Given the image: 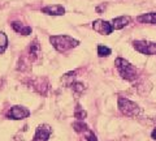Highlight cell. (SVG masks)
I'll use <instances>...</instances> for the list:
<instances>
[{
  "label": "cell",
  "mask_w": 156,
  "mask_h": 141,
  "mask_svg": "<svg viewBox=\"0 0 156 141\" xmlns=\"http://www.w3.org/2000/svg\"><path fill=\"white\" fill-rule=\"evenodd\" d=\"M70 86H72L73 91H74V93H77V94H81V93H83V91L86 90V86H85L83 82H78V81H74V82H73V84H72Z\"/></svg>",
  "instance_id": "14"
},
{
  "label": "cell",
  "mask_w": 156,
  "mask_h": 141,
  "mask_svg": "<svg viewBox=\"0 0 156 141\" xmlns=\"http://www.w3.org/2000/svg\"><path fill=\"white\" fill-rule=\"evenodd\" d=\"M115 65H116V69L119 72V75L121 76V79L130 81V82L136 80L138 72H136L135 67L126 59H124V58H117L115 60Z\"/></svg>",
  "instance_id": "1"
},
{
  "label": "cell",
  "mask_w": 156,
  "mask_h": 141,
  "mask_svg": "<svg viewBox=\"0 0 156 141\" xmlns=\"http://www.w3.org/2000/svg\"><path fill=\"white\" fill-rule=\"evenodd\" d=\"M85 137H86V140L87 141H98V139H96V136H95V133L92 132V131L89 128L85 132Z\"/></svg>",
  "instance_id": "18"
},
{
  "label": "cell",
  "mask_w": 156,
  "mask_h": 141,
  "mask_svg": "<svg viewBox=\"0 0 156 141\" xmlns=\"http://www.w3.org/2000/svg\"><path fill=\"white\" fill-rule=\"evenodd\" d=\"M111 48L107 47V46H103V45H99L98 46V55H99L100 58H107L111 55Z\"/></svg>",
  "instance_id": "16"
},
{
  "label": "cell",
  "mask_w": 156,
  "mask_h": 141,
  "mask_svg": "<svg viewBox=\"0 0 156 141\" xmlns=\"http://www.w3.org/2000/svg\"><path fill=\"white\" fill-rule=\"evenodd\" d=\"M151 139L156 141V128H154V131L151 132Z\"/></svg>",
  "instance_id": "19"
},
{
  "label": "cell",
  "mask_w": 156,
  "mask_h": 141,
  "mask_svg": "<svg viewBox=\"0 0 156 141\" xmlns=\"http://www.w3.org/2000/svg\"><path fill=\"white\" fill-rule=\"evenodd\" d=\"M52 135V128L48 124H41L35 131L33 141H48L50 136Z\"/></svg>",
  "instance_id": "7"
},
{
  "label": "cell",
  "mask_w": 156,
  "mask_h": 141,
  "mask_svg": "<svg viewBox=\"0 0 156 141\" xmlns=\"http://www.w3.org/2000/svg\"><path fill=\"white\" fill-rule=\"evenodd\" d=\"M39 56H41V45L35 39L29 46V59H30V61H35L39 59Z\"/></svg>",
  "instance_id": "9"
},
{
  "label": "cell",
  "mask_w": 156,
  "mask_h": 141,
  "mask_svg": "<svg viewBox=\"0 0 156 141\" xmlns=\"http://www.w3.org/2000/svg\"><path fill=\"white\" fill-rule=\"evenodd\" d=\"M30 116V110L23 106H13L7 113V118L12 120H22Z\"/></svg>",
  "instance_id": "5"
},
{
  "label": "cell",
  "mask_w": 156,
  "mask_h": 141,
  "mask_svg": "<svg viewBox=\"0 0 156 141\" xmlns=\"http://www.w3.org/2000/svg\"><path fill=\"white\" fill-rule=\"evenodd\" d=\"M74 116L78 119V120H83L86 116H87V113L81 107V105H77L76 107V111H74Z\"/></svg>",
  "instance_id": "17"
},
{
  "label": "cell",
  "mask_w": 156,
  "mask_h": 141,
  "mask_svg": "<svg viewBox=\"0 0 156 141\" xmlns=\"http://www.w3.org/2000/svg\"><path fill=\"white\" fill-rule=\"evenodd\" d=\"M12 28H13V30L16 33L22 34V35H29V34H31V28L27 26V25H23L22 22L13 21L12 22Z\"/></svg>",
  "instance_id": "11"
},
{
  "label": "cell",
  "mask_w": 156,
  "mask_h": 141,
  "mask_svg": "<svg viewBox=\"0 0 156 141\" xmlns=\"http://www.w3.org/2000/svg\"><path fill=\"white\" fill-rule=\"evenodd\" d=\"M8 47V38L4 33L0 32V54H4Z\"/></svg>",
  "instance_id": "15"
},
{
  "label": "cell",
  "mask_w": 156,
  "mask_h": 141,
  "mask_svg": "<svg viewBox=\"0 0 156 141\" xmlns=\"http://www.w3.org/2000/svg\"><path fill=\"white\" fill-rule=\"evenodd\" d=\"M131 21V18L129 16H121V17H116L112 20V26H113L115 30H120L125 26H128Z\"/></svg>",
  "instance_id": "10"
},
{
  "label": "cell",
  "mask_w": 156,
  "mask_h": 141,
  "mask_svg": "<svg viewBox=\"0 0 156 141\" xmlns=\"http://www.w3.org/2000/svg\"><path fill=\"white\" fill-rule=\"evenodd\" d=\"M136 21L142 22V24H151V25H156V13L155 12H150V13H144L136 17Z\"/></svg>",
  "instance_id": "12"
},
{
  "label": "cell",
  "mask_w": 156,
  "mask_h": 141,
  "mask_svg": "<svg viewBox=\"0 0 156 141\" xmlns=\"http://www.w3.org/2000/svg\"><path fill=\"white\" fill-rule=\"evenodd\" d=\"M50 42L53 48L58 52H66L80 45V41H77L69 35H51Z\"/></svg>",
  "instance_id": "2"
},
{
  "label": "cell",
  "mask_w": 156,
  "mask_h": 141,
  "mask_svg": "<svg viewBox=\"0 0 156 141\" xmlns=\"http://www.w3.org/2000/svg\"><path fill=\"white\" fill-rule=\"evenodd\" d=\"M92 29H94V32L101 34V35H109V34L113 32L112 24H109L108 21H104V20H95L92 22Z\"/></svg>",
  "instance_id": "6"
},
{
  "label": "cell",
  "mask_w": 156,
  "mask_h": 141,
  "mask_svg": "<svg viewBox=\"0 0 156 141\" xmlns=\"http://www.w3.org/2000/svg\"><path fill=\"white\" fill-rule=\"evenodd\" d=\"M117 105H119V110L121 113L125 116H129V118H135V116L140 115V113H142L140 107L135 102L130 101L128 98H124V97H119Z\"/></svg>",
  "instance_id": "3"
},
{
  "label": "cell",
  "mask_w": 156,
  "mask_h": 141,
  "mask_svg": "<svg viewBox=\"0 0 156 141\" xmlns=\"http://www.w3.org/2000/svg\"><path fill=\"white\" fill-rule=\"evenodd\" d=\"M133 47L143 55H156V43L148 41H134Z\"/></svg>",
  "instance_id": "4"
},
{
  "label": "cell",
  "mask_w": 156,
  "mask_h": 141,
  "mask_svg": "<svg viewBox=\"0 0 156 141\" xmlns=\"http://www.w3.org/2000/svg\"><path fill=\"white\" fill-rule=\"evenodd\" d=\"M42 13H46L48 16H62L65 13V8L60 4H53V6H47L42 8Z\"/></svg>",
  "instance_id": "8"
},
{
  "label": "cell",
  "mask_w": 156,
  "mask_h": 141,
  "mask_svg": "<svg viewBox=\"0 0 156 141\" xmlns=\"http://www.w3.org/2000/svg\"><path fill=\"white\" fill-rule=\"evenodd\" d=\"M73 129L78 133H85L86 131L89 129V127L83 123V120H80V121H76V123L73 124Z\"/></svg>",
  "instance_id": "13"
}]
</instances>
